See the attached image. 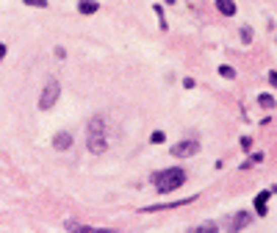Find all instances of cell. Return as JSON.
<instances>
[{
  "mask_svg": "<svg viewBox=\"0 0 277 233\" xmlns=\"http://www.w3.org/2000/svg\"><path fill=\"white\" fill-rule=\"evenodd\" d=\"M186 183V172L183 170H164V172H158L155 175V189L161 194H167V192H172V189H180Z\"/></svg>",
  "mask_w": 277,
  "mask_h": 233,
  "instance_id": "1",
  "label": "cell"
},
{
  "mask_svg": "<svg viewBox=\"0 0 277 233\" xmlns=\"http://www.w3.org/2000/svg\"><path fill=\"white\" fill-rule=\"evenodd\" d=\"M58 94H61V83H58V81H50V83L45 86L42 97H39V109H42V111L53 109V106H56V100H58Z\"/></svg>",
  "mask_w": 277,
  "mask_h": 233,
  "instance_id": "2",
  "label": "cell"
},
{
  "mask_svg": "<svg viewBox=\"0 0 277 233\" xmlns=\"http://www.w3.org/2000/svg\"><path fill=\"white\" fill-rule=\"evenodd\" d=\"M197 150H200V142H197V139H186V142H178V145H172V155H178V158L194 155Z\"/></svg>",
  "mask_w": 277,
  "mask_h": 233,
  "instance_id": "3",
  "label": "cell"
},
{
  "mask_svg": "<svg viewBox=\"0 0 277 233\" xmlns=\"http://www.w3.org/2000/svg\"><path fill=\"white\" fill-rule=\"evenodd\" d=\"M64 228L72 233H114L111 228H92V225H78V222H67Z\"/></svg>",
  "mask_w": 277,
  "mask_h": 233,
  "instance_id": "4",
  "label": "cell"
},
{
  "mask_svg": "<svg viewBox=\"0 0 277 233\" xmlns=\"http://www.w3.org/2000/svg\"><path fill=\"white\" fill-rule=\"evenodd\" d=\"M105 147H108L105 136H89V150L92 153H105Z\"/></svg>",
  "mask_w": 277,
  "mask_h": 233,
  "instance_id": "5",
  "label": "cell"
},
{
  "mask_svg": "<svg viewBox=\"0 0 277 233\" xmlns=\"http://www.w3.org/2000/svg\"><path fill=\"white\" fill-rule=\"evenodd\" d=\"M69 145H72V136L69 134H58L56 139H53V147H56V150H67Z\"/></svg>",
  "mask_w": 277,
  "mask_h": 233,
  "instance_id": "6",
  "label": "cell"
},
{
  "mask_svg": "<svg viewBox=\"0 0 277 233\" xmlns=\"http://www.w3.org/2000/svg\"><path fill=\"white\" fill-rule=\"evenodd\" d=\"M269 194H272V192H261V194L255 197V211L261 214V217L266 214V200H269Z\"/></svg>",
  "mask_w": 277,
  "mask_h": 233,
  "instance_id": "7",
  "label": "cell"
},
{
  "mask_svg": "<svg viewBox=\"0 0 277 233\" xmlns=\"http://www.w3.org/2000/svg\"><path fill=\"white\" fill-rule=\"evenodd\" d=\"M216 6H219V11H222L225 17H233V14H235V6H233V0H219Z\"/></svg>",
  "mask_w": 277,
  "mask_h": 233,
  "instance_id": "8",
  "label": "cell"
},
{
  "mask_svg": "<svg viewBox=\"0 0 277 233\" xmlns=\"http://www.w3.org/2000/svg\"><path fill=\"white\" fill-rule=\"evenodd\" d=\"M97 9H100V3H94V0H86V3H81V6H78L81 14H94Z\"/></svg>",
  "mask_w": 277,
  "mask_h": 233,
  "instance_id": "9",
  "label": "cell"
},
{
  "mask_svg": "<svg viewBox=\"0 0 277 233\" xmlns=\"http://www.w3.org/2000/svg\"><path fill=\"white\" fill-rule=\"evenodd\" d=\"M233 222H235V225H233V230H239V228H244V225H247V222H250V214H239V217H235V219H233Z\"/></svg>",
  "mask_w": 277,
  "mask_h": 233,
  "instance_id": "10",
  "label": "cell"
},
{
  "mask_svg": "<svg viewBox=\"0 0 277 233\" xmlns=\"http://www.w3.org/2000/svg\"><path fill=\"white\" fill-rule=\"evenodd\" d=\"M258 103H261L263 109H272V106H274V97H272V94H261V97H258Z\"/></svg>",
  "mask_w": 277,
  "mask_h": 233,
  "instance_id": "11",
  "label": "cell"
},
{
  "mask_svg": "<svg viewBox=\"0 0 277 233\" xmlns=\"http://www.w3.org/2000/svg\"><path fill=\"white\" fill-rule=\"evenodd\" d=\"M219 73L225 75V78H235V70L230 67V64H222V67H219Z\"/></svg>",
  "mask_w": 277,
  "mask_h": 233,
  "instance_id": "12",
  "label": "cell"
},
{
  "mask_svg": "<svg viewBox=\"0 0 277 233\" xmlns=\"http://www.w3.org/2000/svg\"><path fill=\"white\" fill-rule=\"evenodd\" d=\"M197 233H219V230H216V225H200Z\"/></svg>",
  "mask_w": 277,
  "mask_h": 233,
  "instance_id": "13",
  "label": "cell"
},
{
  "mask_svg": "<svg viewBox=\"0 0 277 233\" xmlns=\"http://www.w3.org/2000/svg\"><path fill=\"white\" fill-rule=\"evenodd\" d=\"M261 161H263V153H255V155H250V164H261ZM250 164H247V167H250Z\"/></svg>",
  "mask_w": 277,
  "mask_h": 233,
  "instance_id": "14",
  "label": "cell"
},
{
  "mask_svg": "<svg viewBox=\"0 0 277 233\" xmlns=\"http://www.w3.org/2000/svg\"><path fill=\"white\" fill-rule=\"evenodd\" d=\"M152 142H155V145H161V142H164V134H161V130H155V134H152Z\"/></svg>",
  "mask_w": 277,
  "mask_h": 233,
  "instance_id": "15",
  "label": "cell"
},
{
  "mask_svg": "<svg viewBox=\"0 0 277 233\" xmlns=\"http://www.w3.org/2000/svg\"><path fill=\"white\" fill-rule=\"evenodd\" d=\"M250 145H252V139H250V136H244V139H241V147H244V150H250Z\"/></svg>",
  "mask_w": 277,
  "mask_h": 233,
  "instance_id": "16",
  "label": "cell"
},
{
  "mask_svg": "<svg viewBox=\"0 0 277 233\" xmlns=\"http://www.w3.org/2000/svg\"><path fill=\"white\" fill-rule=\"evenodd\" d=\"M241 37H244V42H250L252 39V31H250V28H244V31H241Z\"/></svg>",
  "mask_w": 277,
  "mask_h": 233,
  "instance_id": "17",
  "label": "cell"
},
{
  "mask_svg": "<svg viewBox=\"0 0 277 233\" xmlns=\"http://www.w3.org/2000/svg\"><path fill=\"white\" fill-rule=\"evenodd\" d=\"M269 83H272V86L277 89V73H269Z\"/></svg>",
  "mask_w": 277,
  "mask_h": 233,
  "instance_id": "18",
  "label": "cell"
},
{
  "mask_svg": "<svg viewBox=\"0 0 277 233\" xmlns=\"http://www.w3.org/2000/svg\"><path fill=\"white\" fill-rule=\"evenodd\" d=\"M3 56H6V45L0 42V58H3Z\"/></svg>",
  "mask_w": 277,
  "mask_h": 233,
  "instance_id": "19",
  "label": "cell"
}]
</instances>
